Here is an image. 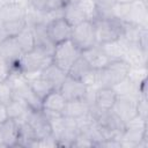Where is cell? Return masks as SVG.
Segmentation results:
<instances>
[{
    "label": "cell",
    "mask_w": 148,
    "mask_h": 148,
    "mask_svg": "<svg viewBox=\"0 0 148 148\" xmlns=\"http://www.w3.org/2000/svg\"><path fill=\"white\" fill-rule=\"evenodd\" d=\"M96 42L99 45H105L113 43L121 38L124 22L117 17H95L92 18Z\"/></svg>",
    "instance_id": "cell-1"
},
{
    "label": "cell",
    "mask_w": 148,
    "mask_h": 148,
    "mask_svg": "<svg viewBox=\"0 0 148 148\" xmlns=\"http://www.w3.org/2000/svg\"><path fill=\"white\" fill-rule=\"evenodd\" d=\"M52 61V56L49 54L46 51L35 47L29 52L22 53L21 58L18 59L16 66L22 72V74L27 77L29 75L38 74L45 66H47Z\"/></svg>",
    "instance_id": "cell-2"
},
{
    "label": "cell",
    "mask_w": 148,
    "mask_h": 148,
    "mask_svg": "<svg viewBox=\"0 0 148 148\" xmlns=\"http://www.w3.org/2000/svg\"><path fill=\"white\" fill-rule=\"evenodd\" d=\"M130 69L131 65L125 59H112L104 68L99 69V87L117 86L128 76Z\"/></svg>",
    "instance_id": "cell-3"
},
{
    "label": "cell",
    "mask_w": 148,
    "mask_h": 148,
    "mask_svg": "<svg viewBox=\"0 0 148 148\" xmlns=\"http://www.w3.org/2000/svg\"><path fill=\"white\" fill-rule=\"evenodd\" d=\"M69 39L81 52L95 46L97 42L92 20H86L72 27V34Z\"/></svg>",
    "instance_id": "cell-4"
},
{
    "label": "cell",
    "mask_w": 148,
    "mask_h": 148,
    "mask_svg": "<svg viewBox=\"0 0 148 148\" xmlns=\"http://www.w3.org/2000/svg\"><path fill=\"white\" fill-rule=\"evenodd\" d=\"M82 54V52L73 44L71 39L57 44L52 52V62L68 73L71 66Z\"/></svg>",
    "instance_id": "cell-5"
},
{
    "label": "cell",
    "mask_w": 148,
    "mask_h": 148,
    "mask_svg": "<svg viewBox=\"0 0 148 148\" xmlns=\"http://www.w3.org/2000/svg\"><path fill=\"white\" fill-rule=\"evenodd\" d=\"M45 30L49 39L56 46L57 44H60L71 38L72 25L62 16H60L51 18L47 23H45Z\"/></svg>",
    "instance_id": "cell-6"
},
{
    "label": "cell",
    "mask_w": 148,
    "mask_h": 148,
    "mask_svg": "<svg viewBox=\"0 0 148 148\" xmlns=\"http://www.w3.org/2000/svg\"><path fill=\"white\" fill-rule=\"evenodd\" d=\"M60 92L64 95L66 101H75L81 98H87L89 88L86 86V83L82 80L75 79L67 74L65 81L62 82L60 87Z\"/></svg>",
    "instance_id": "cell-7"
},
{
    "label": "cell",
    "mask_w": 148,
    "mask_h": 148,
    "mask_svg": "<svg viewBox=\"0 0 148 148\" xmlns=\"http://www.w3.org/2000/svg\"><path fill=\"white\" fill-rule=\"evenodd\" d=\"M138 98L130 96H118L117 101L112 108L113 112L125 123V125L138 117V108H136Z\"/></svg>",
    "instance_id": "cell-8"
},
{
    "label": "cell",
    "mask_w": 148,
    "mask_h": 148,
    "mask_svg": "<svg viewBox=\"0 0 148 148\" xmlns=\"http://www.w3.org/2000/svg\"><path fill=\"white\" fill-rule=\"evenodd\" d=\"M22 50L16 37H6L0 42V59L8 66H14L17 64L22 56Z\"/></svg>",
    "instance_id": "cell-9"
},
{
    "label": "cell",
    "mask_w": 148,
    "mask_h": 148,
    "mask_svg": "<svg viewBox=\"0 0 148 148\" xmlns=\"http://www.w3.org/2000/svg\"><path fill=\"white\" fill-rule=\"evenodd\" d=\"M117 92L112 87H98L94 91L92 105L99 111H109L117 101Z\"/></svg>",
    "instance_id": "cell-10"
},
{
    "label": "cell",
    "mask_w": 148,
    "mask_h": 148,
    "mask_svg": "<svg viewBox=\"0 0 148 148\" xmlns=\"http://www.w3.org/2000/svg\"><path fill=\"white\" fill-rule=\"evenodd\" d=\"M82 56L86 58V60L89 62L92 69H98V71L104 68L112 60V58L108 54L103 45L99 44H96L95 46L83 51Z\"/></svg>",
    "instance_id": "cell-11"
},
{
    "label": "cell",
    "mask_w": 148,
    "mask_h": 148,
    "mask_svg": "<svg viewBox=\"0 0 148 148\" xmlns=\"http://www.w3.org/2000/svg\"><path fill=\"white\" fill-rule=\"evenodd\" d=\"M66 104L67 101L60 90H52L42 99V111L62 114Z\"/></svg>",
    "instance_id": "cell-12"
},
{
    "label": "cell",
    "mask_w": 148,
    "mask_h": 148,
    "mask_svg": "<svg viewBox=\"0 0 148 148\" xmlns=\"http://www.w3.org/2000/svg\"><path fill=\"white\" fill-rule=\"evenodd\" d=\"M39 75L51 86L53 90H59L67 76V73L51 61L39 72Z\"/></svg>",
    "instance_id": "cell-13"
},
{
    "label": "cell",
    "mask_w": 148,
    "mask_h": 148,
    "mask_svg": "<svg viewBox=\"0 0 148 148\" xmlns=\"http://www.w3.org/2000/svg\"><path fill=\"white\" fill-rule=\"evenodd\" d=\"M91 102L88 98H81V99H75V101H68L62 116L73 118L75 120H79L90 113L91 110Z\"/></svg>",
    "instance_id": "cell-14"
},
{
    "label": "cell",
    "mask_w": 148,
    "mask_h": 148,
    "mask_svg": "<svg viewBox=\"0 0 148 148\" xmlns=\"http://www.w3.org/2000/svg\"><path fill=\"white\" fill-rule=\"evenodd\" d=\"M0 131L5 147L18 146L20 139V125L13 119H6L0 124Z\"/></svg>",
    "instance_id": "cell-15"
},
{
    "label": "cell",
    "mask_w": 148,
    "mask_h": 148,
    "mask_svg": "<svg viewBox=\"0 0 148 148\" xmlns=\"http://www.w3.org/2000/svg\"><path fill=\"white\" fill-rule=\"evenodd\" d=\"M62 17L72 25H76L86 20H89L87 14L84 13V10L82 9V7L79 5V2L76 0H72L69 1L64 8H62Z\"/></svg>",
    "instance_id": "cell-16"
},
{
    "label": "cell",
    "mask_w": 148,
    "mask_h": 148,
    "mask_svg": "<svg viewBox=\"0 0 148 148\" xmlns=\"http://www.w3.org/2000/svg\"><path fill=\"white\" fill-rule=\"evenodd\" d=\"M6 111L8 119H13L17 123H22L27 119L31 110L21 99L14 97L9 103L6 104Z\"/></svg>",
    "instance_id": "cell-17"
},
{
    "label": "cell",
    "mask_w": 148,
    "mask_h": 148,
    "mask_svg": "<svg viewBox=\"0 0 148 148\" xmlns=\"http://www.w3.org/2000/svg\"><path fill=\"white\" fill-rule=\"evenodd\" d=\"M25 17L23 8L16 2H7L0 7V22Z\"/></svg>",
    "instance_id": "cell-18"
},
{
    "label": "cell",
    "mask_w": 148,
    "mask_h": 148,
    "mask_svg": "<svg viewBox=\"0 0 148 148\" xmlns=\"http://www.w3.org/2000/svg\"><path fill=\"white\" fill-rule=\"evenodd\" d=\"M92 71V68L90 67V65H89V62L86 60V58L81 54L76 60H75V62L71 66V68H69V71H68V75H71V76H73V77H75V79H79V80H84L88 75H89V73Z\"/></svg>",
    "instance_id": "cell-19"
},
{
    "label": "cell",
    "mask_w": 148,
    "mask_h": 148,
    "mask_svg": "<svg viewBox=\"0 0 148 148\" xmlns=\"http://www.w3.org/2000/svg\"><path fill=\"white\" fill-rule=\"evenodd\" d=\"M0 25H1V29H2L3 34L6 35V37H14L28 25V22H27L25 17H22V18H17V20L0 22Z\"/></svg>",
    "instance_id": "cell-20"
},
{
    "label": "cell",
    "mask_w": 148,
    "mask_h": 148,
    "mask_svg": "<svg viewBox=\"0 0 148 148\" xmlns=\"http://www.w3.org/2000/svg\"><path fill=\"white\" fill-rule=\"evenodd\" d=\"M16 39L20 44V47L22 50V52H29L31 50H34L36 47V44H35V37H34V34H32V29L31 27L27 25L21 32H18L16 36Z\"/></svg>",
    "instance_id": "cell-21"
},
{
    "label": "cell",
    "mask_w": 148,
    "mask_h": 148,
    "mask_svg": "<svg viewBox=\"0 0 148 148\" xmlns=\"http://www.w3.org/2000/svg\"><path fill=\"white\" fill-rule=\"evenodd\" d=\"M27 81L29 83V86L32 88V90L43 99L50 91H52L53 89L51 88V86L38 74H36L32 77H27Z\"/></svg>",
    "instance_id": "cell-22"
},
{
    "label": "cell",
    "mask_w": 148,
    "mask_h": 148,
    "mask_svg": "<svg viewBox=\"0 0 148 148\" xmlns=\"http://www.w3.org/2000/svg\"><path fill=\"white\" fill-rule=\"evenodd\" d=\"M14 98V87L8 79L0 80V104L6 105Z\"/></svg>",
    "instance_id": "cell-23"
},
{
    "label": "cell",
    "mask_w": 148,
    "mask_h": 148,
    "mask_svg": "<svg viewBox=\"0 0 148 148\" xmlns=\"http://www.w3.org/2000/svg\"><path fill=\"white\" fill-rule=\"evenodd\" d=\"M69 1H72V0H47L45 13L54 12V10H61Z\"/></svg>",
    "instance_id": "cell-24"
},
{
    "label": "cell",
    "mask_w": 148,
    "mask_h": 148,
    "mask_svg": "<svg viewBox=\"0 0 148 148\" xmlns=\"http://www.w3.org/2000/svg\"><path fill=\"white\" fill-rule=\"evenodd\" d=\"M114 3H118V5H127V3H132L136 0H113Z\"/></svg>",
    "instance_id": "cell-25"
},
{
    "label": "cell",
    "mask_w": 148,
    "mask_h": 148,
    "mask_svg": "<svg viewBox=\"0 0 148 148\" xmlns=\"http://www.w3.org/2000/svg\"><path fill=\"white\" fill-rule=\"evenodd\" d=\"M0 147H5V146H3V141H2V135H1V131H0Z\"/></svg>",
    "instance_id": "cell-26"
}]
</instances>
